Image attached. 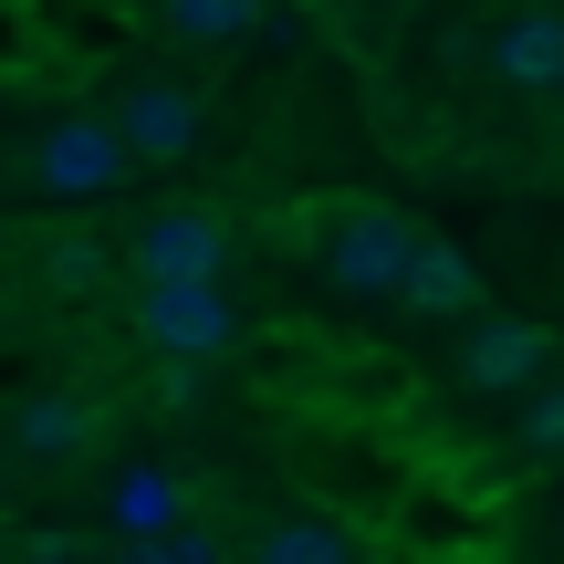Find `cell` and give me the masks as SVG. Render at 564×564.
Returning a JSON list of instances; mask_svg holds the SVG:
<instances>
[{"label":"cell","mask_w":564,"mask_h":564,"mask_svg":"<svg viewBox=\"0 0 564 564\" xmlns=\"http://www.w3.org/2000/svg\"><path fill=\"white\" fill-rule=\"evenodd\" d=\"M137 335L167 366H220L241 345V303L220 293V272H178V282H137Z\"/></svg>","instance_id":"6da1fadb"},{"label":"cell","mask_w":564,"mask_h":564,"mask_svg":"<svg viewBox=\"0 0 564 564\" xmlns=\"http://www.w3.org/2000/svg\"><path fill=\"white\" fill-rule=\"evenodd\" d=\"M21 167H32L42 199H105V188L126 178V137H116L105 116H53Z\"/></svg>","instance_id":"7a4b0ae2"},{"label":"cell","mask_w":564,"mask_h":564,"mask_svg":"<svg viewBox=\"0 0 564 564\" xmlns=\"http://www.w3.org/2000/svg\"><path fill=\"white\" fill-rule=\"evenodd\" d=\"M408 251H419V230H408L398 209H335V230H324V272H335L345 293H366V303H398Z\"/></svg>","instance_id":"3957f363"},{"label":"cell","mask_w":564,"mask_h":564,"mask_svg":"<svg viewBox=\"0 0 564 564\" xmlns=\"http://www.w3.org/2000/svg\"><path fill=\"white\" fill-rule=\"evenodd\" d=\"M11 449L32 470H74V460L105 449V419H95V398H74V387H32V398L11 408Z\"/></svg>","instance_id":"277c9868"},{"label":"cell","mask_w":564,"mask_h":564,"mask_svg":"<svg viewBox=\"0 0 564 564\" xmlns=\"http://www.w3.org/2000/svg\"><path fill=\"white\" fill-rule=\"evenodd\" d=\"M230 262V220L220 209H158V220H137V241H126V272L137 282H178V272H220Z\"/></svg>","instance_id":"5b68a950"},{"label":"cell","mask_w":564,"mask_h":564,"mask_svg":"<svg viewBox=\"0 0 564 564\" xmlns=\"http://www.w3.org/2000/svg\"><path fill=\"white\" fill-rule=\"evenodd\" d=\"M105 126L126 137V158H188V147H199V95H188V84L137 74V84H116Z\"/></svg>","instance_id":"8992f818"},{"label":"cell","mask_w":564,"mask_h":564,"mask_svg":"<svg viewBox=\"0 0 564 564\" xmlns=\"http://www.w3.org/2000/svg\"><path fill=\"white\" fill-rule=\"evenodd\" d=\"M533 377H544V335H533V324L491 314V324L460 335V387L470 398H512V387H533Z\"/></svg>","instance_id":"52a82bcc"},{"label":"cell","mask_w":564,"mask_h":564,"mask_svg":"<svg viewBox=\"0 0 564 564\" xmlns=\"http://www.w3.org/2000/svg\"><path fill=\"white\" fill-rule=\"evenodd\" d=\"M470 303H481V272H470L449 241H419V251H408V272H398V314H419V324H460Z\"/></svg>","instance_id":"ba28073f"},{"label":"cell","mask_w":564,"mask_h":564,"mask_svg":"<svg viewBox=\"0 0 564 564\" xmlns=\"http://www.w3.org/2000/svg\"><path fill=\"white\" fill-rule=\"evenodd\" d=\"M251 564H366V544L335 523V512H282L262 544H251Z\"/></svg>","instance_id":"9c48e42d"},{"label":"cell","mask_w":564,"mask_h":564,"mask_svg":"<svg viewBox=\"0 0 564 564\" xmlns=\"http://www.w3.org/2000/svg\"><path fill=\"white\" fill-rule=\"evenodd\" d=\"M554 63H564V21L554 11L502 21V42H491V74H502V84H554Z\"/></svg>","instance_id":"30bf717a"},{"label":"cell","mask_w":564,"mask_h":564,"mask_svg":"<svg viewBox=\"0 0 564 564\" xmlns=\"http://www.w3.org/2000/svg\"><path fill=\"white\" fill-rule=\"evenodd\" d=\"M262 11H272V0H167V32L199 42V53H220V42H251V32H262Z\"/></svg>","instance_id":"8fae6325"},{"label":"cell","mask_w":564,"mask_h":564,"mask_svg":"<svg viewBox=\"0 0 564 564\" xmlns=\"http://www.w3.org/2000/svg\"><path fill=\"white\" fill-rule=\"evenodd\" d=\"M167 523H178V491L158 470H126L116 481V533H167Z\"/></svg>","instance_id":"7c38bea8"},{"label":"cell","mask_w":564,"mask_h":564,"mask_svg":"<svg viewBox=\"0 0 564 564\" xmlns=\"http://www.w3.org/2000/svg\"><path fill=\"white\" fill-rule=\"evenodd\" d=\"M512 398H523V429H512V440L533 449V460H564V387H512Z\"/></svg>","instance_id":"4fadbf2b"},{"label":"cell","mask_w":564,"mask_h":564,"mask_svg":"<svg viewBox=\"0 0 564 564\" xmlns=\"http://www.w3.org/2000/svg\"><path fill=\"white\" fill-rule=\"evenodd\" d=\"M105 564H220L209 554V533H188V523H167V533H126Z\"/></svg>","instance_id":"5bb4252c"},{"label":"cell","mask_w":564,"mask_h":564,"mask_svg":"<svg viewBox=\"0 0 564 564\" xmlns=\"http://www.w3.org/2000/svg\"><path fill=\"white\" fill-rule=\"evenodd\" d=\"M42 282H53V293H95V282H105V251L95 241H53V251H42Z\"/></svg>","instance_id":"9a60e30c"},{"label":"cell","mask_w":564,"mask_h":564,"mask_svg":"<svg viewBox=\"0 0 564 564\" xmlns=\"http://www.w3.org/2000/svg\"><path fill=\"white\" fill-rule=\"evenodd\" d=\"M84 544H74V533H32V544H21V564H74Z\"/></svg>","instance_id":"2e32d148"},{"label":"cell","mask_w":564,"mask_h":564,"mask_svg":"<svg viewBox=\"0 0 564 564\" xmlns=\"http://www.w3.org/2000/svg\"><path fill=\"white\" fill-rule=\"evenodd\" d=\"M554 84H564V63H554Z\"/></svg>","instance_id":"e0dca14e"}]
</instances>
